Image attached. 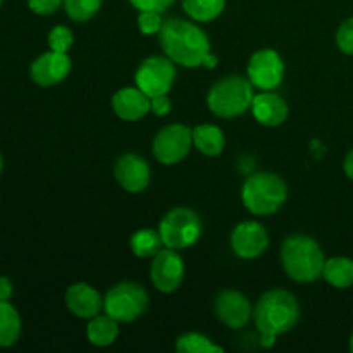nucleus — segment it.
<instances>
[{"label": "nucleus", "mask_w": 353, "mask_h": 353, "mask_svg": "<svg viewBox=\"0 0 353 353\" xmlns=\"http://www.w3.org/2000/svg\"><path fill=\"white\" fill-rule=\"evenodd\" d=\"M255 326L264 348L274 347L276 338L293 330L300 319V305L295 295L286 290H271L259 299L254 309Z\"/></svg>", "instance_id": "nucleus-1"}, {"label": "nucleus", "mask_w": 353, "mask_h": 353, "mask_svg": "<svg viewBox=\"0 0 353 353\" xmlns=\"http://www.w3.org/2000/svg\"><path fill=\"white\" fill-rule=\"evenodd\" d=\"M159 41L165 55L185 68L202 65L203 57L210 52L207 34L196 24L178 17L164 21L162 30L159 31Z\"/></svg>", "instance_id": "nucleus-2"}, {"label": "nucleus", "mask_w": 353, "mask_h": 353, "mask_svg": "<svg viewBox=\"0 0 353 353\" xmlns=\"http://www.w3.org/2000/svg\"><path fill=\"white\" fill-rule=\"evenodd\" d=\"M281 262L290 278L299 283H312L323 276L326 259L316 240L295 234L283 243Z\"/></svg>", "instance_id": "nucleus-3"}, {"label": "nucleus", "mask_w": 353, "mask_h": 353, "mask_svg": "<svg viewBox=\"0 0 353 353\" xmlns=\"http://www.w3.org/2000/svg\"><path fill=\"white\" fill-rule=\"evenodd\" d=\"M288 188L279 176L272 172H257L248 176L241 190L245 207L255 216H271L286 202Z\"/></svg>", "instance_id": "nucleus-4"}, {"label": "nucleus", "mask_w": 353, "mask_h": 353, "mask_svg": "<svg viewBox=\"0 0 353 353\" xmlns=\"http://www.w3.org/2000/svg\"><path fill=\"white\" fill-rule=\"evenodd\" d=\"M254 85L241 76H226L210 88L207 105L217 117H238L247 112L254 102Z\"/></svg>", "instance_id": "nucleus-5"}, {"label": "nucleus", "mask_w": 353, "mask_h": 353, "mask_svg": "<svg viewBox=\"0 0 353 353\" xmlns=\"http://www.w3.org/2000/svg\"><path fill=\"white\" fill-rule=\"evenodd\" d=\"M159 233L164 241V247L183 250L199 241L202 234V221L199 214L193 210L178 207L165 214L164 219L159 224Z\"/></svg>", "instance_id": "nucleus-6"}, {"label": "nucleus", "mask_w": 353, "mask_h": 353, "mask_svg": "<svg viewBox=\"0 0 353 353\" xmlns=\"http://www.w3.org/2000/svg\"><path fill=\"white\" fill-rule=\"evenodd\" d=\"M148 307V295L137 283H119L103 296V309L107 316L117 323H133L143 316Z\"/></svg>", "instance_id": "nucleus-7"}, {"label": "nucleus", "mask_w": 353, "mask_h": 353, "mask_svg": "<svg viewBox=\"0 0 353 353\" xmlns=\"http://www.w3.org/2000/svg\"><path fill=\"white\" fill-rule=\"evenodd\" d=\"M193 143L192 130L185 124H169L154 138V155L161 164L172 165L188 155Z\"/></svg>", "instance_id": "nucleus-8"}, {"label": "nucleus", "mask_w": 353, "mask_h": 353, "mask_svg": "<svg viewBox=\"0 0 353 353\" xmlns=\"http://www.w3.org/2000/svg\"><path fill=\"white\" fill-rule=\"evenodd\" d=\"M176 69L171 59L148 57L138 68L134 74L137 86L148 97L165 95L174 85Z\"/></svg>", "instance_id": "nucleus-9"}, {"label": "nucleus", "mask_w": 353, "mask_h": 353, "mask_svg": "<svg viewBox=\"0 0 353 353\" xmlns=\"http://www.w3.org/2000/svg\"><path fill=\"white\" fill-rule=\"evenodd\" d=\"M285 76V64L281 55L271 48L255 52L248 62V79L254 86L269 92L281 85Z\"/></svg>", "instance_id": "nucleus-10"}, {"label": "nucleus", "mask_w": 353, "mask_h": 353, "mask_svg": "<svg viewBox=\"0 0 353 353\" xmlns=\"http://www.w3.org/2000/svg\"><path fill=\"white\" fill-rule=\"evenodd\" d=\"M150 278L155 288L162 293H172L181 286L185 278V264L176 250L165 247L152 261Z\"/></svg>", "instance_id": "nucleus-11"}, {"label": "nucleus", "mask_w": 353, "mask_h": 353, "mask_svg": "<svg viewBox=\"0 0 353 353\" xmlns=\"http://www.w3.org/2000/svg\"><path fill=\"white\" fill-rule=\"evenodd\" d=\"M268 231L255 221H245V223L238 224L231 234V247H233L234 254L247 261L261 257L268 250Z\"/></svg>", "instance_id": "nucleus-12"}, {"label": "nucleus", "mask_w": 353, "mask_h": 353, "mask_svg": "<svg viewBox=\"0 0 353 353\" xmlns=\"http://www.w3.org/2000/svg\"><path fill=\"white\" fill-rule=\"evenodd\" d=\"M214 310L221 323L226 324L231 330H241L243 326H247L248 319L254 314L247 296L241 295L236 290H224V292L217 293Z\"/></svg>", "instance_id": "nucleus-13"}, {"label": "nucleus", "mask_w": 353, "mask_h": 353, "mask_svg": "<svg viewBox=\"0 0 353 353\" xmlns=\"http://www.w3.org/2000/svg\"><path fill=\"white\" fill-rule=\"evenodd\" d=\"M71 71V59L68 54L62 52H45L40 57L34 59L31 64L30 74L37 85L52 86L61 83L62 79L68 78Z\"/></svg>", "instance_id": "nucleus-14"}, {"label": "nucleus", "mask_w": 353, "mask_h": 353, "mask_svg": "<svg viewBox=\"0 0 353 353\" xmlns=\"http://www.w3.org/2000/svg\"><path fill=\"white\" fill-rule=\"evenodd\" d=\"M114 176L126 192L140 193L150 183V168L140 155L126 154L117 161Z\"/></svg>", "instance_id": "nucleus-15"}, {"label": "nucleus", "mask_w": 353, "mask_h": 353, "mask_svg": "<svg viewBox=\"0 0 353 353\" xmlns=\"http://www.w3.org/2000/svg\"><path fill=\"white\" fill-rule=\"evenodd\" d=\"M65 305L79 319H93L103 309V299L86 283H76L65 292Z\"/></svg>", "instance_id": "nucleus-16"}, {"label": "nucleus", "mask_w": 353, "mask_h": 353, "mask_svg": "<svg viewBox=\"0 0 353 353\" xmlns=\"http://www.w3.org/2000/svg\"><path fill=\"white\" fill-rule=\"evenodd\" d=\"M112 109L121 119L138 121L148 114L152 109L150 97L140 88H121L112 97Z\"/></svg>", "instance_id": "nucleus-17"}, {"label": "nucleus", "mask_w": 353, "mask_h": 353, "mask_svg": "<svg viewBox=\"0 0 353 353\" xmlns=\"http://www.w3.org/2000/svg\"><path fill=\"white\" fill-rule=\"evenodd\" d=\"M250 109L254 112L255 119L269 128L279 126L288 117V105H286L285 99L272 93L271 90L255 95Z\"/></svg>", "instance_id": "nucleus-18"}, {"label": "nucleus", "mask_w": 353, "mask_h": 353, "mask_svg": "<svg viewBox=\"0 0 353 353\" xmlns=\"http://www.w3.org/2000/svg\"><path fill=\"white\" fill-rule=\"evenodd\" d=\"M192 134L196 150L202 152L207 157H216L224 150V145H226L224 134L214 124H200L192 131Z\"/></svg>", "instance_id": "nucleus-19"}, {"label": "nucleus", "mask_w": 353, "mask_h": 353, "mask_svg": "<svg viewBox=\"0 0 353 353\" xmlns=\"http://www.w3.org/2000/svg\"><path fill=\"white\" fill-rule=\"evenodd\" d=\"M117 334H119V326L117 321L110 316H95L86 326L88 341L95 347H109L116 341Z\"/></svg>", "instance_id": "nucleus-20"}, {"label": "nucleus", "mask_w": 353, "mask_h": 353, "mask_svg": "<svg viewBox=\"0 0 353 353\" xmlns=\"http://www.w3.org/2000/svg\"><path fill=\"white\" fill-rule=\"evenodd\" d=\"M21 336L19 312L9 302H0V348H9Z\"/></svg>", "instance_id": "nucleus-21"}, {"label": "nucleus", "mask_w": 353, "mask_h": 353, "mask_svg": "<svg viewBox=\"0 0 353 353\" xmlns=\"http://www.w3.org/2000/svg\"><path fill=\"white\" fill-rule=\"evenodd\" d=\"M323 276L334 288H350L353 285V261L348 257H333L324 264Z\"/></svg>", "instance_id": "nucleus-22"}, {"label": "nucleus", "mask_w": 353, "mask_h": 353, "mask_svg": "<svg viewBox=\"0 0 353 353\" xmlns=\"http://www.w3.org/2000/svg\"><path fill=\"white\" fill-rule=\"evenodd\" d=\"M130 245H131V250H133V254L137 255V257L147 259V257H155V255L162 250L164 241H162L161 233H159V231L145 228V230L137 231V233L131 236Z\"/></svg>", "instance_id": "nucleus-23"}, {"label": "nucleus", "mask_w": 353, "mask_h": 353, "mask_svg": "<svg viewBox=\"0 0 353 353\" xmlns=\"http://www.w3.org/2000/svg\"><path fill=\"white\" fill-rule=\"evenodd\" d=\"M226 0H183V9L193 21L207 23L223 14Z\"/></svg>", "instance_id": "nucleus-24"}, {"label": "nucleus", "mask_w": 353, "mask_h": 353, "mask_svg": "<svg viewBox=\"0 0 353 353\" xmlns=\"http://www.w3.org/2000/svg\"><path fill=\"white\" fill-rule=\"evenodd\" d=\"M176 350L181 353H223L224 348L212 343L200 333H186L176 341Z\"/></svg>", "instance_id": "nucleus-25"}, {"label": "nucleus", "mask_w": 353, "mask_h": 353, "mask_svg": "<svg viewBox=\"0 0 353 353\" xmlns=\"http://www.w3.org/2000/svg\"><path fill=\"white\" fill-rule=\"evenodd\" d=\"M102 7V0H64V9L72 21H90Z\"/></svg>", "instance_id": "nucleus-26"}, {"label": "nucleus", "mask_w": 353, "mask_h": 353, "mask_svg": "<svg viewBox=\"0 0 353 353\" xmlns=\"http://www.w3.org/2000/svg\"><path fill=\"white\" fill-rule=\"evenodd\" d=\"M74 43V37H72V31L65 26H55L54 30L48 33V47L54 52H62V54H68L69 48Z\"/></svg>", "instance_id": "nucleus-27"}, {"label": "nucleus", "mask_w": 353, "mask_h": 353, "mask_svg": "<svg viewBox=\"0 0 353 353\" xmlns=\"http://www.w3.org/2000/svg\"><path fill=\"white\" fill-rule=\"evenodd\" d=\"M162 19L161 12L155 10H141L138 16V28L143 34H155L162 30Z\"/></svg>", "instance_id": "nucleus-28"}, {"label": "nucleus", "mask_w": 353, "mask_h": 353, "mask_svg": "<svg viewBox=\"0 0 353 353\" xmlns=\"http://www.w3.org/2000/svg\"><path fill=\"white\" fill-rule=\"evenodd\" d=\"M336 43L343 54L353 55V17L343 21L341 26L338 28Z\"/></svg>", "instance_id": "nucleus-29"}, {"label": "nucleus", "mask_w": 353, "mask_h": 353, "mask_svg": "<svg viewBox=\"0 0 353 353\" xmlns=\"http://www.w3.org/2000/svg\"><path fill=\"white\" fill-rule=\"evenodd\" d=\"M62 3H64V0H28V7L40 16H50Z\"/></svg>", "instance_id": "nucleus-30"}, {"label": "nucleus", "mask_w": 353, "mask_h": 353, "mask_svg": "<svg viewBox=\"0 0 353 353\" xmlns=\"http://www.w3.org/2000/svg\"><path fill=\"white\" fill-rule=\"evenodd\" d=\"M130 2L140 12L141 10H155V12L162 14L174 3V0H130Z\"/></svg>", "instance_id": "nucleus-31"}, {"label": "nucleus", "mask_w": 353, "mask_h": 353, "mask_svg": "<svg viewBox=\"0 0 353 353\" xmlns=\"http://www.w3.org/2000/svg\"><path fill=\"white\" fill-rule=\"evenodd\" d=\"M150 105L154 114H157V116H165V114H169V110H171V100H169L168 93H165V95L152 97Z\"/></svg>", "instance_id": "nucleus-32"}, {"label": "nucleus", "mask_w": 353, "mask_h": 353, "mask_svg": "<svg viewBox=\"0 0 353 353\" xmlns=\"http://www.w3.org/2000/svg\"><path fill=\"white\" fill-rule=\"evenodd\" d=\"M12 283L6 276H0V302H9L10 296H12Z\"/></svg>", "instance_id": "nucleus-33"}, {"label": "nucleus", "mask_w": 353, "mask_h": 353, "mask_svg": "<svg viewBox=\"0 0 353 353\" xmlns=\"http://www.w3.org/2000/svg\"><path fill=\"white\" fill-rule=\"evenodd\" d=\"M310 154H312V157L316 159V161H319V159H323L324 154H326V147H324L319 140H312V143H310Z\"/></svg>", "instance_id": "nucleus-34"}, {"label": "nucleus", "mask_w": 353, "mask_h": 353, "mask_svg": "<svg viewBox=\"0 0 353 353\" xmlns=\"http://www.w3.org/2000/svg\"><path fill=\"white\" fill-rule=\"evenodd\" d=\"M202 65H203V68H207V69H214V68H216V65H217V55H214L212 52H209V54H207L205 57H203Z\"/></svg>", "instance_id": "nucleus-35"}, {"label": "nucleus", "mask_w": 353, "mask_h": 353, "mask_svg": "<svg viewBox=\"0 0 353 353\" xmlns=\"http://www.w3.org/2000/svg\"><path fill=\"white\" fill-rule=\"evenodd\" d=\"M343 168H345V174H347L348 178H350L353 181V150L347 155V159H345Z\"/></svg>", "instance_id": "nucleus-36"}, {"label": "nucleus", "mask_w": 353, "mask_h": 353, "mask_svg": "<svg viewBox=\"0 0 353 353\" xmlns=\"http://www.w3.org/2000/svg\"><path fill=\"white\" fill-rule=\"evenodd\" d=\"M3 169V159H2V154H0V172H2Z\"/></svg>", "instance_id": "nucleus-37"}, {"label": "nucleus", "mask_w": 353, "mask_h": 353, "mask_svg": "<svg viewBox=\"0 0 353 353\" xmlns=\"http://www.w3.org/2000/svg\"><path fill=\"white\" fill-rule=\"evenodd\" d=\"M350 350L353 352V333H352V338H350Z\"/></svg>", "instance_id": "nucleus-38"}, {"label": "nucleus", "mask_w": 353, "mask_h": 353, "mask_svg": "<svg viewBox=\"0 0 353 353\" xmlns=\"http://www.w3.org/2000/svg\"><path fill=\"white\" fill-rule=\"evenodd\" d=\"M0 7H2V0H0Z\"/></svg>", "instance_id": "nucleus-39"}]
</instances>
